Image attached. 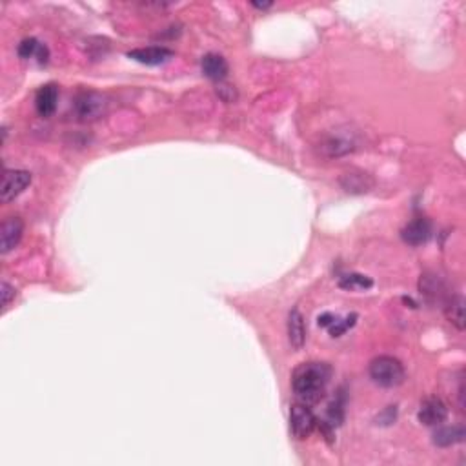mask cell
Wrapping results in <instances>:
<instances>
[{"mask_svg": "<svg viewBox=\"0 0 466 466\" xmlns=\"http://www.w3.org/2000/svg\"><path fill=\"white\" fill-rule=\"evenodd\" d=\"M332 379V366L326 363H305L294 372L292 388L301 402L315 404L324 397Z\"/></svg>", "mask_w": 466, "mask_h": 466, "instance_id": "obj_1", "label": "cell"}, {"mask_svg": "<svg viewBox=\"0 0 466 466\" xmlns=\"http://www.w3.org/2000/svg\"><path fill=\"white\" fill-rule=\"evenodd\" d=\"M368 373L373 383L381 388L399 386V384L404 383V377H406L401 361L392 357V355H379V357L372 359Z\"/></svg>", "mask_w": 466, "mask_h": 466, "instance_id": "obj_2", "label": "cell"}, {"mask_svg": "<svg viewBox=\"0 0 466 466\" xmlns=\"http://www.w3.org/2000/svg\"><path fill=\"white\" fill-rule=\"evenodd\" d=\"M75 117L82 123H93L108 111V98L97 91H80L73 102Z\"/></svg>", "mask_w": 466, "mask_h": 466, "instance_id": "obj_3", "label": "cell"}, {"mask_svg": "<svg viewBox=\"0 0 466 466\" xmlns=\"http://www.w3.org/2000/svg\"><path fill=\"white\" fill-rule=\"evenodd\" d=\"M289 427H292V433L297 439H306L314 433L315 427H317V419L315 413L312 412V408L306 402H295L289 408Z\"/></svg>", "mask_w": 466, "mask_h": 466, "instance_id": "obj_4", "label": "cell"}, {"mask_svg": "<svg viewBox=\"0 0 466 466\" xmlns=\"http://www.w3.org/2000/svg\"><path fill=\"white\" fill-rule=\"evenodd\" d=\"M31 173L26 170H6L2 179V202H11L13 199L30 186Z\"/></svg>", "mask_w": 466, "mask_h": 466, "instance_id": "obj_5", "label": "cell"}, {"mask_svg": "<svg viewBox=\"0 0 466 466\" xmlns=\"http://www.w3.org/2000/svg\"><path fill=\"white\" fill-rule=\"evenodd\" d=\"M418 418L422 424L427 427H439L447 421L448 418V406L445 401L439 397H428L422 401L421 408H419Z\"/></svg>", "mask_w": 466, "mask_h": 466, "instance_id": "obj_6", "label": "cell"}, {"mask_svg": "<svg viewBox=\"0 0 466 466\" xmlns=\"http://www.w3.org/2000/svg\"><path fill=\"white\" fill-rule=\"evenodd\" d=\"M402 241L410 246H422L427 244L432 237V222L424 219V217H418L413 221L408 222L401 231Z\"/></svg>", "mask_w": 466, "mask_h": 466, "instance_id": "obj_7", "label": "cell"}, {"mask_svg": "<svg viewBox=\"0 0 466 466\" xmlns=\"http://www.w3.org/2000/svg\"><path fill=\"white\" fill-rule=\"evenodd\" d=\"M24 233V222L20 217H8L2 222V230H0V251L2 253H10L19 246L20 239Z\"/></svg>", "mask_w": 466, "mask_h": 466, "instance_id": "obj_8", "label": "cell"}, {"mask_svg": "<svg viewBox=\"0 0 466 466\" xmlns=\"http://www.w3.org/2000/svg\"><path fill=\"white\" fill-rule=\"evenodd\" d=\"M173 51L164 46H150V48H138L129 51L128 57L135 62H141L144 66H161L173 57Z\"/></svg>", "mask_w": 466, "mask_h": 466, "instance_id": "obj_9", "label": "cell"}, {"mask_svg": "<svg viewBox=\"0 0 466 466\" xmlns=\"http://www.w3.org/2000/svg\"><path fill=\"white\" fill-rule=\"evenodd\" d=\"M59 104V86L46 84L35 95V108L40 117H51Z\"/></svg>", "mask_w": 466, "mask_h": 466, "instance_id": "obj_10", "label": "cell"}, {"mask_svg": "<svg viewBox=\"0 0 466 466\" xmlns=\"http://www.w3.org/2000/svg\"><path fill=\"white\" fill-rule=\"evenodd\" d=\"M202 73L206 75L208 79L215 80V82H221L228 77V62L222 55L219 53H208L202 57L201 60Z\"/></svg>", "mask_w": 466, "mask_h": 466, "instance_id": "obj_11", "label": "cell"}, {"mask_svg": "<svg viewBox=\"0 0 466 466\" xmlns=\"http://www.w3.org/2000/svg\"><path fill=\"white\" fill-rule=\"evenodd\" d=\"M288 339L289 344L294 346V350H301L305 346L306 341V326L305 317L301 315L297 308H294L288 315Z\"/></svg>", "mask_w": 466, "mask_h": 466, "instance_id": "obj_12", "label": "cell"}, {"mask_svg": "<svg viewBox=\"0 0 466 466\" xmlns=\"http://www.w3.org/2000/svg\"><path fill=\"white\" fill-rule=\"evenodd\" d=\"M323 152L326 157H343L346 153L354 152L355 150V143L354 138L348 137V135H332L323 143Z\"/></svg>", "mask_w": 466, "mask_h": 466, "instance_id": "obj_13", "label": "cell"}, {"mask_svg": "<svg viewBox=\"0 0 466 466\" xmlns=\"http://www.w3.org/2000/svg\"><path fill=\"white\" fill-rule=\"evenodd\" d=\"M17 51H19L20 59H33V57H37L39 64H46L49 59L48 48L44 44H40L39 40L33 39V37L22 40L19 48H17Z\"/></svg>", "mask_w": 466, "mask_h": 466, "instance_id": "obj_14", "label": "cell"}, {"mask_svg": "<svg viewBox=\"0 0 466 466\" xmlns=\"http://www.w3.org/2000/svg\"><path fill=\"white\" fill-rule=\"evenodd\" d=\"M465 428L463 427H441L433 432V445L441 448L454 447L457 442L465 441Z\"/></svg>", "mask_w": 466, "mask_h": 466, "instance_id": "obj_15", "label": "cell"}, {"mask_svg": "<svg viewBox=\"0 0 466 466\" xmlns=\"http://www.w3.org/2000/svg\"><path fill=\"white\" fill-rule=\"evenodd\" d=\"M343 188L346 192L352 193H364L368 192V188H372L373 181L368 177V173H346L341 181Z\"/></svg>", "mask_w": 466, "mask_h": 466, "instance_id": "obj_16", "label": "cell"}, {"mask_svg": "<svg viewBox=\"0 0 466 466\" xmlns=\"http://www.w3.org/2000/svg\"><path fill=\"white\" fill-rule=\"evenodd\" d=\"M447 317L457 330L465 328V303L461 297H451L447 306Z\"/></svg>", "mask_w": 466, "mask_h": 466, "instance_id": "obj_17", "label": "cell"}, {"mask_svg": "<svg viewBox=\"0 0 466 466\" xmlns=\"http://www.w3.org/2000/svg\"><path fill=\"white\" fill-rule=\"evenodd\" d=\"M339 286L343 289H368L373 286V280L366 275L348 274L339 279Z\"/></svg>", "mask_w": 466, "mask_h": 466, "instance_id": "obj_18", "label": "cell"}, {"mask_svg": "<svg viewBox=\"0 0 466 466\" xmlns=\"http://www.w3.org/2000/svg\"><path fill=\"white\" fill-rule=\"evenodd\" d=\"M344 419V397L343 395H337L334 401L330 402L328 413H326V424L332 428L339 427Z\"/></svg>", "mask_w": 466, "mask_h": 466, "instance_id": "obj_19", "label": "cell"}, {"mask_svg": "<svg viewBox=\"0 0 466 466\" xmlns=\"http://www.w3.org/2000/svg\"><path fill=\"white\" fill-rule=\"evenodd\" d=\"M355 321H357V315H355V314L348 315V317H344V319L337 317V319H335V323L328 328L330 335H332V337H341V335L346 334V332H348V330L354 326Z\"/></svg>", "mask_w": 466, "mask_h": 466, "instance_id": "obj_20", "label": "cell"}, {"mask_svg": "<svg viewBox=\"0 0 466 466\" xmlns=\"http://www.w3.org/2000/svg\"><path fill=\"white\" fill-rule=\"evenodd\" d=\"M0 295H2V308H8L11 303V299L15 297V288L11 285H8V283H2L0 285Z\"/></svg>", "mask_w": 466, "mask_h": 466, "instance_id": "obj_21", "label": "cell"}, {"mask_svg": "<svg viewBox=\"0 0 466 466\" xmlns=\"http://www.w3.org/2000/svg\"><path fill=\"white\" fill-rule=\"evenodd\" d=\"M335 319H337V315H334V314H323V315H319V319H317V323H319L321 328L328 330L330 326H332V324L335 323Z\"/></svg>", "mask_w": 466, "mask_h": 466, "instance_id": "obj_22", "label": "cell"}, {"mask_svg": "<svg viewBox=\"0 0 466 466\" xmlns=\"http://www.w3.org/2000/svg\"><path fill=\"white\" fill-rule=\"evenodd\" d=\"M271 6H274V2H253V8H257V10H268Z\"/></svg>", "mask_w": 466, "mask_h": 466, "instance_id": "obj_23", "label": "cell"}]
</instances>
